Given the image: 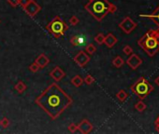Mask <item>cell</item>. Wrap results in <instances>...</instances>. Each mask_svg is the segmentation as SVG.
<instances>
[{
  "label": "cell",
  "mask_w": 159,
  "mask_h": 134,
  "mask_svg": "<svg viewBox=\"0 0 159 134\" xmlns=\"http://www.w3.org/2000/svg\"><path fill=\"white\" fill-rule=\"evenodd\" d=\"M35 104L55 120L71 106L73 99L57 83H51L36 98Z\"/></svg>",
  "instance_id": "1"
},
{
  "label": "cell",
  "mask_w": 159,
  "mask_h": 134,
  "mask_svg": "<svg viewBox=\"0 0 159 134\" xmlns=\"http://www.w3.org/2000/svg\"><path fill=\"white\" fill-rule=\"evenodd\" d=\"M137 45L150 57H154L159 51V28L148 31L137 40Z\"/></svg>",
  "instance_id": "2"
},
{
  "label": "cell",
  "mask_w": 159,
  "mask_h": 134,
  "mask_svg": "<svg viewBox=\"0 0 159 134\" xmlns=\"http://www.w3.org/2000/svg\"><path fill=\"white\" fill-rule=\"evenodd\" d=\"M111 7V3L108 0H91L84 6V8L95 20L101 21L110 13Z\"/></svg>",
  "instance_id": "3"
},
{
  "label": "cell",
  "mask_w": 159,
  "mask_h": 134,
  "mask_svg": "<svg viewBox=\"0 0 159 134\" xmlns=\"http://www.w3.org/2000/svg\"><path fill=\"white\" fill-rule=\"evenodd\" d=\"M130 89L141 100H144L154 91V87L144 76H141L130 87Z\"/></svg>",
  "instance_id": "4"
},
{
  "label": "cell",
  "mask_w": 159,
  "mask_h": 134,
  "mask_svg": "<svg viewBox=\"0 0 159 134\" xmlns=\"http://www.w3.org/2000/svg\"><path fill=\"white\" fill-rule=\"evenodd\" d=\"M68 28L69 27L66 24V21H63L59 16H56L46 25L47 31L55 38H60L61 37H63L68 30Z\"/></svg>",
  "instance_id": "5"
},
{
  "label": "cell",
  "mask_w": 159,
  "mask_h": 134,
  "mask_svg": "<svg viewBox=\"0 0 159 134\" xmlns=\"http://www.w3.org/2000/svg\"><path fill=\"white\" fill-rule=\"evenodd\" d=\"M119 28L124 33L126 34V35H129V34H131L137 26V22L134 21L130 17L126 16L120 24H119Z\"/></svg>",
  "instance_id": "6"
},
{
  "label": "cell",
  "mask_w": 159,
  "mask_h": 134,
  "mask_svg": "<svg viewBox=\"0 0 159 134\" xmlns=\"http://www.w3.org/2000/svg\"><path fill=\"white\" fill-rule=\"evenodd\" d=\"M73 60H74V62H75L81 67V68H82V67H84L90 62L91 58H90L89 54H87L85 51L81 50V51H79L76 54V56L74 57Z\"/></svg>",
  "instance_id": "7"
},
{
  "label": "cell",
  "mask_w": 159,
  "mask_h": 134,
  "mask_svg": "<svg viewBox=\"0 0 159 134\" xmlns=\"http://www.w3.org/2000/svg\"><path fill=\"white\" fill-rule=\"evenodd\" d=\"M25 12H26V14L28 15V16H30V17H35L39 11L41 10V7H40V5H38L35 0H31V2L25 8H23Z\"/></svg>",
  "instance_id": "8"
},
{
  "label": "cell",
  "mask_w": 159,
  "mask_h": 134,
  "mask_svg": "<svg viewBox=\"0 0 159 134\" xmlns=\"http://www.w3.org/2000/svg\"><path fill=\"white\" fill-rule=\"evenodd\" d=\"M126 64L128 65L132 70H136L142 64V60L135 53H132L129 55L128 59L126 60Z\"/></svg>",
  "instance_id": "9"
},
{
  "label": "cell",
  "mask_w": 159,
  "mask_h": 134,
  "mask_svg": "<svg viewBox=\"0 0 159 134\" xmlns=\"http://www.w3.org/2000/svg\"><path fill=\"white\" fill-rule=\"evenodd\" d=\"M93 124L88 119H82L78 124V130H80L81 133L88 134L93 130Z\"/></svg>",
  "instance_id": "10"
},
{
  "label": "cell",
  "mask_w": 159,
  "mask_h": 134,
  "mask_svg": "<svg viewBox=\"0 0 159 134\" xmlns=\"http://www.w3.org/2000/svg\"><path fill=\"white\" fill-rule=\"evenodd\" d=\"M50 76L54 79L55 82L61 81L64 77L66 76V73L64 72L59 66H55L54 69L50 72Z\"/></svg>",
  "instance_id": "11"
},
{
  "label": "cell",
  "mask_w": 159,
  "mask_h": 134,
  "mask_svg": "<svg viewBox=\"0 0 159 134\" xmlns=\"http://www.w3.org/2000/svg\"><path fill=\"white\" fill-rule=\"evenodd\" d=\"M117 42H118L117 37H116L111 33H109L108 35L105 37V39H104V44L106 45V47L109 48V49L113 48Z\"/></svg>",
  "instance_id": "12"
},
{
  "label": "cell",
  "mask_w": 159,
  "mask_h": 134,
  "mask_svg": "<svg viewBox=\"0 0 159 134\" xmlns=\"http://www.w3.org/2000/svg\"><path fill=\"white\" fill-rule=\"evenodd\" d=\"M140 17L141 18H148L152 20L153 21H154V24L158 26L159 28V6L157 7V8L151 14H141Z\"/></svg>",
  "instance_id": "13"
},
{
  "label": "cell",
  "mask_w": 159,
  "mask_h": 134,
  "mask_svg": "<svg viewBox=\"0 0 159 134\" xmlns=\"http://www.w3.org/2000/svg\"><path fill=\"white\" fill-rule=\"evenodd\" d=\"M35 62L40 67V69H42V68H45V67L50 63V59L44 53H41L38 57L35 60Z\"/></svg>",
  "instance_id": "14"
},
{
  "label": "cell",
  "mask_w": 159,
  "mask_h": 134,
  "mask_svg": "<svg viewBox=\"0 0 159 134\" xmlns=\"http://www.w3.org/2000/svg\"><path fill=\"white\" fill-rule=\"evenodd\" d=\"M70 43L75 47H81L82 45L85 43L86 38H84L82 35H77V36H73L70 38Z\"/></svg>",
  "instance_id": "15"
},
{
  "label": "cell",
  "mask_w": 159,
  "mask_h": 134,
  "mask_svg": "<svg viewBox=\"0 0 159 134\" xmlns=\"http://www.w3.org/2000/svg\"><path fill=\"white\" fill-rule=\"evenodd\" d=\"M27 88V86L25 85V83L22 80H19L16 85L14 86V89L19 93V94H23Z\"/></svg>",
  "instance_id": "16"
},
{
  "label": "cell",
  "mask_w": 159,
  "mask_h": 134,
  "mask_svg": "<svg viewBox=\"0 0 159 134\" xmlns=\"http://www.w3.org/2000/svg\"><path fill=\"white\" fill-rule=\"evenodd\" d=\"M70 83L74 86V87H76V88H80L82 84H83V79H82V77L79 75H75V76H73L71 78V80H70Z\"/></svg>",
  "instance_id": "17"
},
{
  "label": "cell",
  "mask_w": 159,
  "mask_h": 134,
  "mask_svg": "<svg viewBox=\"0 0 159 134\" xmlns=\"http://www.w3.org/2000/svg\"><path fill=\"white\" fill-rule=\"evenodd\" d=\"M124 64V61L121 56H116V57L112 60V65L116 67V68H121Z\"/></svg>",
  "instance_id": "18"
},
{
  "label": "cell",
  "mask_w": 159,
  "mask_h": 134,
  "mask_svg": "<svg viewBox=\"0 0 159 134\" xmlns=\"http://www.w3.org/2000/svg\"><path fill=\"white\" fill-rule=\"evenodd\" d=\"M128 97V94H127L124 89H120V91L116 93V98H117L121 103H124V101Z\"/></svg>",
  "instance_id": "19"
},
{
  "label": "cell",
  "mask_w": 159,
  "mask_h": 134,
  "mask_svg": "<svg viewBox=\"0 0 159 134\" xmlns=\"http://www.w3.org/2000/svg\"><path fill=\"white\" fill-rule=\"evenodd\" d=\"M146 104H144V102H143V100H141V101H139L136 104H135V109L137 111V112H140V113H141V112H143L145 109H146Z\"/></svg>",
  "instance_id": "20"
},
{
  "label": "cell",
  "mask_w": 159,
  "mask_h": 134,
  "mask_svg": "<svg viewBox=\"0 0 159 134\" xmlns=\"http://www.w3.org/2000/svg\"><path fill=\"white\" fill-rule=\"evenodd\" d=\"M95 51H97V48H95V46H94V44H92V43L88 44L87 46H86V48H85V52L87 54H89V55L94 54Z\"/></svg>",
  "instance_id": "21"
},
{
  "label": "cell",
  "mask_w": 159,
  "mask_h": 134,
  "mask_svg": "<svg viewBox=\"0 0 159 134\" xmlns=\"http://www.w3.org/2000/svg\"><path fill=\"white\" fill-rule=\"evenodd\" d=\"M104 39H105V36L103 35L102 33L98 34V35L95 36L94 38V42L97 43V44H98V45H102V44H104Z\"/></svg>",
  "instance_id": "22"
},
{
  "label": "cell",
  "mask_w": 159,
  "mask_h": 134,
  "mask_svg": "<svg viewBox=\"0 0 159 134\" xmlns=\"http://www.w3.org/2000/svg\"><path fill=\"white\" fill-rule=\"evenodd\" d=\"M94 81H95L94 77H93L91 75H86L85 78L83 79V82L86 85H92L93 83H94Z\"/></svg>",
  "instance_id": "23"
},
{
  "label": "cell",
  "mask_w": 159,
  "mask_h": 134,
  "mask_svg": "<svg viewBox=\"0 0 159 134\" xmlns=\"http://www.w3.org/2000/svg\"><path fill=\"white\" fill-rule=\"evenodd\" d=\"M9 124H10V123H9V119L8 117H6V116H4L1 119V121H0V125H1V127L3 129H7L9 126Z\"/></svg>",
  "instance_id": "24"
},
{
  "label": "cell",
  "mask_w": 159,
  "mask_h": 134,
  "mask_svg": "<svg viewBox=\"0 0 159 134\" xmlns=\"http://www.w3.org/2000/svg\"><path fill=\"white\" fill-rule=\"evenodd\" d=\"M28 68H29V70L32 72V73H37L39 69H40V67L34 62L33 63H32V64H30L29 65V67H28Z\"/></svg>",
  "instance_id": "25"
},
{
  "label": "cell",
  "mask_w": 159,
  "mask_h": 134,
  "mask_svg": "<svg viewBox=\"0 0 159 134\" xmlns=\"http://www.w3.org/2000/svg\"><path fill=\"white\" fill-rule=\"evenodd\" d=\"M79 22H80V20H79V18L76 17L75 15L71 16V18L69 19V24H70L71 25H73V26H76V25L79 24Z\"/></svg>",
  "instance_id": "26"
},
{
  "label": "cell",
  "mask_w": 159,
  "mask_h": 134,
  "mask_svg": "<svg viewBox=\"0 0 159 134\" xmlns=\"http://www.w3.org/2000/svg\"><path fill=\"white\" fill-rule=\"evenodd\" d=\"M123 52L125 54V55H131L132 53H133V49L129 46V45H126V46H124V49H123Z\"/></svg>",
  "instance_id": "27"
},
{
  "label": "cell",
  "mask_w": 159,
  "mask_h": 134,
  "mask_svg": "<svg viewBox=\"0 0 159 134\" xmlns=\"http://www.w3.org/2000/svg\"><path fill=\"white\" fill-rule=\"evenodd\" d=\"M68 129L71 133H74V132H76L78 130V125L75 124V123H70V124L68 125Z\"/></svg>",
  "instance_id": "28"
},
{
  "label": "cell",
  "mask_w": 159,
  "mask_h": 134,
  "mask_svg": "<svg viewBox=\"0 0 159 134\" xmlns=\"http://www.w3.org/2000/svg\"><path fill=\"white\" fill-rule=\"evenodd\" d=\"M30 2H31V0H19V5L23 8H25Z\"/></svg>",
  "instance_id": "29"
},
{
  "label": "cell",
  "mask_w": 159,
  "mask_h": 134,
  "mask_svg": "<svg viewBox=\"0 0 159 134\" xmlns=\"http://www.w3.org/2000/svg\"><path fill=\"white\" fill-rule=\"evenodd\" d=\"M7 1L10 6L13 7V8H16L19 6V0H7Z\"/></svg>",
  "instance_id": "30"
},
{
  "label": "cell",
  "mask_w": 159,
  "mask_h": 134,
  "mask_svg": "<svg viewBox=\"0 0 159 134\" xmlns=\"http://www.w3.org/2000/svg\"><path fill=\"white\" fill-rule=\"evenodd\" d=\"M154 83L159 87V76H157V77L155 78V79H154Z\"/></svg>",
  "instance_id": "31"
},
{
  "label": "cell",
  "mask_w": 159,
  "mask_h": 134,
  "mask_svg": "<svg viewBox=\"0 0 159 134\" xmlns=\"http://www.w3.org/2000/svg\"><path fill=\"white\" fill-rule=\"evenodd\" d=\"M154 125H159V116H158L156 117V119H155Z\"/></svg>",
  "instance_id": "32"
},
{
  "label": "cell",
  "mask_w": 159,
  "mask_h": 134,
  "mask_svg": "<svg viewBox=\"0 0 159 134\" xmlns=\"http://www.w3.org/2000/svg\"><path fill=\"white\" fill-rule=\"evenodd\" d=\"M155 129H156V131L159 133V125H155Z\"/></svg>",
  "instance_id": "33"
},
{
  "label": "cell",
  "mask_w": 159,
  "mask_h": 134,
  "mask_svg": "<svg viewBox=\"0 0 159 134\" xmlns=\"http://www.w3.org/2000/svg\"><path fill=\"white\" fill-rule=\"evenodd\" d=\"M88 1H91V0H88Z\"/></svg>",
  "instance_id": "34"
},
{
  "label": "cell",
  "mask_w": 159,
  "mask_h": 134,
  "mask_svg": "<svg viewBox=\"0 0 159 134\" xmlns=\"http://www.w3.org/2000/svg\"><path fill=\"white\" fill-rule=\"evenodd\" d=\"M0 22H1V21H0Z\"/></svg>",
  "instance_id": "35"
}]
</instances>
